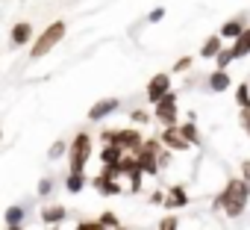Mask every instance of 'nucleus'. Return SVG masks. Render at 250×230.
I'll return each mask as SVG.
<instances>
[{
    "instance_id": "nucleus-1",
    "label": "nucleus",
    "mask_w": 250,
    "mask_h": 230,
    "mask_svg": "<svg viewBox=\"0 0 250 230\" xmlns=\"http://www.w3.org/2000/svg\"><path fill=\"white\" fill-rule=\"evenodd\" d=\"M247 204H250V183H244L241 177H229L212 198V209H224L227 218H241Z\"/></svg>"
},
{
    "instance_id": "nucleus-2",
    "label": "nucleus",
    "mask_w": 250,
    "mask_h": 230,
    "mask_svg": "<svg viewBox=\"0 0 250 230\" xmlns=\"http://www.w3.org/2000/svg\"><path fill=\"white\" fill-rule=\"evenodd\" d=\"M100 142L103 145H118V148H124L127 154H139L147 139L142 136L139 127H118V130L109 127V130H100Z\"/></svg>"
},
{
    "instance_id": "nucleus-3",
    "label": "nucleus",
    "mask_w": 250,
    "mask_h": 230,
    "mask_svg": "<svg viewBox=\"0 0 250 230\" xmlns=\"http://www.w3.org/2000/svg\"><path fill=\"white\" fill-rule=\"evenodd\" d=\"M94 157V142L85 130H80L74 139H71V151H68V171L74 174H85V165L88 160Z\"/></svg>"
},
{
    "instance_id": "nucleus-4",
    "label": "nucleus",
    "mask_w": 250,
    "mask_h": 230,
    "mask_svg": "<svg viewBox=\"0 0 250 230\" xmlns=\"http://www.w3.org/2000/svg\"><path fill=\"white\" fill-rule=\"evenodd\" d=\"M65 21H53V24H47V30H42L39 33V39H36V45H33V50H30V56L33 59H42V56H47L62 39H65Z\"/></svg>"
},
{
    "instance_id": "nucleus-5",
    "label": "nucleus",
    "mask_w": 250,
    "mask_h": 230,
    "mask_svg": "<svg viewBox=\"0 0 250 230\" xmlns=\"http://www.w3.org/2000/svg\"><path fill=\"white\" fill-rule=\"evenodd\" d=\"M162 151H165V145H162L159 139H147V142L142 145V151H139L136 157H139V165H142L145 174L156 177V174L162 171V168H159V157H162Z\"/></svg>"
},
{
    "instance_id": "nucleus-6",
    "label": "nucleus",
    "mask_w": 250,
    "mask_h": 230,
    "mask_svg": "<svg viewBox=\"0 0 250 230\" xmlns=\"http://www.w3.org/2000/svg\"><path fill=\"white\" fill-rule=\"evenodd\" d=\"M153 118H156V124H162V130H165V127H180V103H177V92H171L165 100H159V103L153 106Z\"/></svg>"
},
{
    "instance_id": "nucleus-7",
    "label": "nucleus",
    "mask_w": 250,
    "mask_h": 230,
    "mask_svg": "<svg viewBox=\"0 0 250 230\" xmlns=\"http://www.w3.org/2000/svg\"><path fill=\"white\" fill-rule=\"evenodd\" d=\"M174 89H171V74H156V77H150V83H147V89H145V94H147V103H159V100H165L168 94H171Z\"/></svg>"
},
{
    "instance_id": "nucleus-8",
    "label": "nucleus",
    "mask_w": 250,
    "mask_h": 230,
    "mask_svg": "<svg viewBox=\"0 0 250 230\" xmlns=\"http://www.w3.org/2000/svg\"><path fill=\"white\" fill-rule=\"evenodd\" d=\"M159 142L168 148V151H174V154H186V151H191L194 145L183 136V130L180 127H165L162 133H159Z\"/></svg>"
},
{
    "instance_id": "nucleus-9",
    "label": "nucleus",
    "mask_w": 250,
    "mask_h": 230,
    "mask_svg": "<svg viewBox=\"0 0 250 230\" xmlns=\"http://www.w3.org/2000/svg\"><path fill=\"white\" fill-rule=\"evenodd\" d=\"M121 109V100L118 97H103V100H94V106L88 109V121H94V124H100V121H106L109 115H115Z\"/></svg>"
},
{
    "instance_id": "nucleus-10",
    "label": "nucleus",
    "mask_w": 250,
    "mask_h": 230,
    "mask_svg": "<svg viewBox=\"0 0 250 230\" xmlns=\"http://www.w3.org/2000/svg\"><path fill=\"white\" fill-rule=\"evenodd\" d=\"M244 30H247V12H241V15H235V18L224 21V24H221V30H218V36H221L224 42H235V39H241V36H244Z\"/></svg>"
},
{
    "instance_id": "nucleus-11",
    "label": "nucleus",
    "mask_w": 250,
    "mask_h": 230,
    "mask_svg": "<svg viewBox=\"0 0 250 230\" xmlns=\"http://www.w3.org/2000/svg\"><path fill=\"white\" fill-rule=\"evenodd\" d=\"M91 189H97V192H100V195H106V198H118V195H124L121 180L109 177L106 171H100L97 177H91Z\"/></svg>"
},
{
    "instance_id": "nucleus-12",
    "label": "nucleus",
    "mask_w": 250,
    "mask_h": 230,
    "mask_svg": "<svg viewBox=\"0 0 250 230\" xmlns=\"http://www.w3.org/2000/svg\"><path fill=\"white\" fill-rule=\"evenodd\" d=\"M65 218H68L65 204H44V207L39 209V221H42L44 227H59Z\"/></svg>"
},
{
    "instance_id": "nucleus-13",
    "label": "nucleus",
    "mask_w": 250,
    "mask_h": 230,
    "mask_svg": "<svg viewBox=\"0 0 250 230\" xmlns=\"http://www.w3.org/2000/svg\"><path fill=\"white\" fill-rule=\"evenodd\" d=\"M188 201H191V195L183 183L165 189V209H183V207H188Z\"/></svg>"
},
{
    "instance_id": "nucleus-14",
    "label": "nucleus",
    "mask_w": 250,
    "mask_h": 230,
    "mask_svg": "<svg viewBox=\"0 0 250 230\" xmlns=\"http://www.w3.org/2000/svg\"><path fill=\"white\" fill-rule=\"evenodd\" d=\"M9 45L12 47H27V45H36L33 42V24L30 21H18L9 33Z\"/></svg>"
},
{
    "instance_id": "nucleus-15",
    "label": "nucleus",
    "mask_w": 250,
    "mask_h": 230,
    "mask_svg": "<svg viewBox=\"0 0 250 230\" xmlns=\"http://www.w3.org/2000/svg\"><path fill=\"white\" fill-rule=\"evenodd\" d=\"M27 215H30V207L27 204H12L3 212V221H6V227H24L27 224Z\"/></svg>"
},
{
    "instance_id": "nucleus-16",
    "label": "nucleus",
    "mask_w": 250,
    "mask_h": 230,
    "mask_svg": "<svg viewBox=\"0 0 250 230\" xmlns=\"http://www.w3.org/2000/svg\"><path fill=\"white\" fill-rule=\"evenodd\" d=\"M124 157H127V151H124V148H118V145H103V148L97 151V160H100V165H103V168H112V165H118Z\"/></svg>"
},
{
    "instance_id": "nucleus-17",
    "label": "nucleus",
    "mask_w": 250,
    "mask_h": 230,
    "mask_svg": "<svg viewBox=\"0 0 250 230\" xmlns=\"http://www.w3.org/2000/svg\"><path fill=\"white\" fill-rule=\"evenodd\" d=\"M229 86H232V80H229L227 71H212V74H206V89H209V92L221 94V92H227Z\"/></svg>"
},
{
    "instance_id": "nucleus-18",
    "label": "nucleus",
    "mask_w": 250,
    "mask_h": 230,
    "mask_svg": "<svg viewBox=\"0 0 250 230\" xmlns=\"http://www.w3.org/2000/svg\"><path fill=\"white\" fill-rule=\"evenodd\" d=\"M221 50H224V39L215 33V36H209L203 45H200V56L203 59H218L221 56Z\"/></svg>"
},
{
    "instance_id": "nucleus-19",
    "label": "nucleus",
    "mask_w": 250,
    "mask_h": 230,
    "mask_svg": "<svg viewBox=\"0 0 250 230\" xmlns=\"http://www.w3.org/2000/svg\"><path fill=\"white\" fill-rule=\"evenodd\" d=\"M85 186H91V180H88L85 174H74V171H68V177H65V189H68V195H80Z\"/></svg>"
},
{
    "instance_id": "nucleus-20",
    "label": "nucleus",
    "mask_w": 250,
    "mask_h": 230,
    "mask_svg": "<svg viewBox=\"0 0 250 230\" xmlns=\"http://www.w3.org/2000/svg\"><path fill=\"white\" fill-rule=\"evenodd\" d=\"M229 47H232L235 59H244V56L250 53V27H247V30H244V36H241V39H235V42H232Z\"/></svg>"
},
{
    "instance_id": "nucleus-21",
    "label": "nucleus",
    "mask_w": 250,
    "mask_h": 230,
    "mask_svg": "<svg viewBox=\"0 0 250 230\" xmlns=\"http://www.w3.org/2000/svg\"><path fill=\"white\" fill-rule=\"evenodd\" d=\"M235 103H238L241 112L250 109V83H238V86H235Z\"/></svg>"
},
{
    "instance_id": "nucleus-22",
    "label": "nucleus",
    "mask_w": 250,
    "mask_h": 230,
    "mask_svg": "<svg viewBox=\"0 0 250 230\" xmlns=\"http://www.w3.org/2000/svg\"><path fill=\"white\" fill-rule=\"evenodd\" d=\"M53 189H56V180H53V177H42L39 186H36V198H39V201H47V198L53 195Z\"/></svg>"
},
{
    "instance_id": "nucleus-23",
    "label": "nucleus",
    "mask_w": 250,
    "mask_h": 230,
    "mask_svg": "<svg viewBox=\"0 0 250 230\" xmlns=\"http://www.w3.org/2000/svg\"><path fill=\"white\" fill-rule=\"evenodd\" d=\"M68 151H71V145L65 139H56L50 145V151H47V160H62V157H68Z\"/></svg>"
},
{
    "instance_id": "nucleus-24",
    "label": "nucleus",
    "mask_w": 250,
    "mask_h": 230,
    "mask_svg": "<svg viewBox=\"0 0 250 230\" xmlns=\"http://www.w3.org/2000/svg\"><path fill=\"white\" fill-rule=\"evenodd\" d=\"M232 62H235V53H232V47H224V50H221V56L215 59V71H227Z\"/></svg>"
},
{
    "instance_id": "nucleus-25",
    "label": "nucleus",
    "mask_w": 250,
    "mask_h": 230,
    "mask_svg": "<svg viewBox=\"0 0 250 230\" xmlns=\"http://www.w3.org/2000/svg\"><path fill=\"white\" fill-rule=\"evenodd\" d=\"M180 130H183V136H186V139H188L194 148L200 145V130H197V124H194V121H186V124H180Z\"/></svg>"
},
{
    "instance_id": "nucleus-26",
    "label": "nucleus",
    "mask_w": 250,
    "mask_h": 230,
    "mask_svg": "<svg viewBox=\"0 0 250 230\" xmlns=\"http://www.w3.org/2000/svg\"><path fill=\"white\" fill-rule=\"evenodd\" d=\"M97 221H100L106 230H121V227H124V224H121V218H118V212H112V209H106Z\"/></svg>"
},
{
    "instance_id": "nucleus-27",
    "label": "nucleus",
    "mask_w": 250,
    "mask_h": 230,
    "mask_svg": "<svg viewBox=\"0 0 250 230\" xmlns=\"http://www.w3.org/2000/svg\"><path fill=\"white\" fill-rule=\"evenodd\" d=\"M130 121H133V124H142V127H145V124L156 121V118H153V115H150L147 109H133V112H130Z\"/></svg>"
},
{
    "instance_id": "nucleus-28",
    "label": "nucleus",
    "mask_w": 250,
    "mask_h": 230,
    "mask_svg": "<svg viewBox=\"0 0 250 230\" xmlns=\"http://www.w3.org/2000/svg\"><path fill=\"white\" fill-rule=\"evenodd\" d=\"M156 230H180V218L168 212V215H162V218H159V224H156Z\"/></svg>"
},
{
    "instance_id": "nucleus-29",
    "label": "nucleus",
    "mask_w": 250,
    "mask_h": 230,
    "mask_svg": "<svg viewBox=\"0 0 250 230\" xmlns=\"http://www.w3.org/2000/svg\"><path fill=\"white\" fill-rule=\"evenodd\" d=\"M191 65H194V59L186 53V56H180V59L174 62V68H171V71H174V74H186V71H191Z\"/></svg>"
},
{
    "instance_id": "nucleus-30",
    "label": "nucleus",
    "mask_w": 250,
    "mask_h": 230,
    "mask_svg": "<svg viewBox=\"0 0 250 230\" xmlns=\"http://www.w3.org/2000/svg\"><path fill=\"white\" fill-rule=\"evenodd\" d=\"M74 230H106L97 218H83V221H77L74 224Z\"/></svg>"
},
{
    "instance_id": "nucleus-31",
    "label": "nucleus",
    "mask_w": 250,
    "mask_h": 230,
    "mask_svg": "<svg viewBox=\"0 0 250 230\" xmlns=\"http://www.w3.org/2000/svg\"><path fill=\"white\" fill-rule=\"evenodd\" d=\"M171 162H174V151H168V148H165V151H162V157H159V168L165 171V168H171Z\"/></svg>"
},
{
    "instance_id": "nucleus-32",
    "label": "nucleus",
    "mask_w": 250,
    "mask_h": 230,
    "mask_svg": "<svg viewBox=\"0 0 250 230\" xmlns=\"http://www.w3.org/2000/svg\"><path fill=\"white\" fill-rule=\"evenodd\" d=\"M162 18H165V6H156V9L147 15V24H159Z\"/></svg>"
},
{
    "instance_id": "nucleus-33",
    "label": "nucleus",
    "mask_w": 250,
    "mask_h": 230,
    "mask_svg": "<svg viewBox=\"0 0 250 230\" xmlns=\"http://www.w3.org/2000/svg\"><path fill=\"white\" fill-rule=\"evenodd\" d=\"M238 124H241V130H244V133H247V139H250V109L238 115Z\"/></svg>"
},
{
    "instance_id": "nucleus-34",
    "label": "nucleus",
    "mask_w": 250,
    "mask_h": 230,
    "mask_svg": "<svg viewBox=\"0 0 250 230\" xmlns=\"http://www.w3.org/2000/svg\"><path fill=\"white\" fill-rule=\"evenodd\" d=\"M238 171H241V174H238V177H241V180H244V183H250V160H244V162H241V165H238Z\"/></svg>"
},
{
    "instance_id": "nucleus-35",
    "label": "nucleus",
    "mask_w": 250,
    "mask_h": 230,
    "mask_svg": "<svg viewBox=\"0 0 250 230\" xmlns=\"http://www.w3.org/2000/svg\"><path fill=\"white\" fill-rule=\"evenodd\" d=\"M150 204H156V207H165V192H162V189H156V192L150 195Z\"/></svg>"
},
{
    "instance_id": "nucleus-36",
    "label": "nucleus",
    "mask_w": 250,
    "mask_h": 230,
    "mask_svg": "<svg viewBox=\"0 0 250 230\" xmlns=\"http://www.w3.org/2000/svg\"><path fill=\"white\" fill-rule=\"evenodd\" d=\"M6 230H24V227H6Z\"/></svg>"
},
{
    "instance_id": "nucleus-37",
    "label": "nucleus",
    "mask_w": 250,
    "mask_h": 230,
    "mask_svg": "<svg viewBox=\"0 0 250 230\" xmlns=\"http://www.w3.org/2000/svg\"><path fill=\"white\" fill-rule=\"evenodd\" d=\"M121 230H130V227H121Z\"/></svg>"
},
{
    "instance_id": "nucleus-38",
    "label": "nucleus",
    "mask_w": 250,
    "mask_h": 230,
    "mask_svg": "<svg viewBox=\"0 0 250 230\" xmlns=\"http://www.w3.org/2000/svg\"><path fill=\"white\" fill-rule=\"evenodd\" d=\"M50 230H59V227H50Z\"/></svg>"
}]
</instances>
